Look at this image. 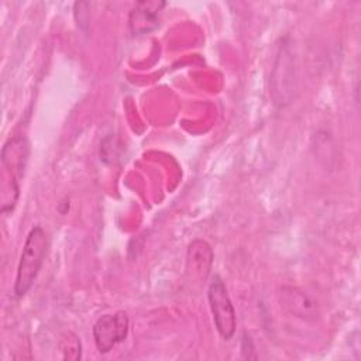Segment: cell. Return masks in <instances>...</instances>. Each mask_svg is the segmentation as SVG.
<instances>
[{
	"mask_svg": "<svg viewBox=\"0 0 361 361\" xmlns=\"http://www.w3.org/2000/svg\"><path fill=\"white\" fill-rule=\"evenodd\" d=\"M59 348L63 353L65 360H79L80 358L82 344H80L79 337L72 331H66L61 336Z\"/></svg>",
	"mask_w": 361,
	"mask_h": 361,
	"instance_id": "cell-8",
	"label": "cell"
},
{
	"mask_svg": "<svg viewBox=\"0 0 361 361\" xmlns=\"http://www.w3.org/2000/svg\"><path fill=\"white\" fill-rule=\"evenodd\" d=\"M164 7L165 1H138L128 16L130 31L134 35H144L154 31L159 25V13Z\"/></svg>",
	"mask_w": 361,
	"mask_h": 361,
	"instance_id": "cell-5",
	"label": "cell"
},
{
	"mask_svg": "<svg viewBox=\"0 0 361 361\" xmlns=\"http://www.w3.org/2000/svg\"><path fill=\"white\" fill-rule=\"evenodd\" d=\"M207 299L213 314V322L219 334L224 340H230L234 336L237 326L235 310L227 293L226 285L219 275H214L209 285Z\"/></svg>",
	"mask_w": 361,
	"mask_h": 361,
	"instance_id": "cell-3",
	"label": "cell"
},
{
	"mask_svg": "<svg viewBox=\"0 0 361 361\" xmlns=\"http://www.w3.org/2000/svg\"><path fill=\"white\" fill-rule=\"evenodd\" d=\"M48 250V237L41 226H35L27 234L14 282V293L17 298L24 296L32 286L38 272L44 264Z\"/></svg>",
	"mask_w": 361,
	"mask_h": 361,
	"instance_id": "cell-2",
	"label": "cell"
},
{
	"mask_svg": "<svg viewBox=\"0 0 361 361\" xmlns=\"http://www.w3.org/2000/svg\"><path fill=\"white\" fill-rule=\"evenodd\" d=\"M128 316L123 310L99 317L93 326V338L99 353L106 354L124 341L128 334Z\"/></svg>",
	"mask_w": 361,
	"mask_h": 361,
	"instance_id": "cell-4",
	"label": "cell"
},
{
	"mask_svg": "<svg viewBox=\"0 0 361 361\" xmlns=\"http://www.w3.org/2000/svg\"><path fill=\"white\" fill-rule=\"evenodd\" d=\"M213 264V251L203 240H195L188 248V271L193 278L204 281Z\"/></svg>",
	"mask_w": 361,
	"mask_h": 361,
	"instance_id": "cell-6",
	"label": "cell"
},
{
	"mask_svg": "<svg viewBox=\"0 0 361 361\" xmlns=\"http://www.w3.org/2000/svg\"><path fill=\"white\" fill-rule=\"evenodd\" d=\"M28 158V144L24 137L10 138L1 149L3 168V193L1 212H13L20 196V178L24 175V168Z\"/></svg>",
	"mask_w": 361,
	"mask_h": 361,
	"instance_id": "cell-1",
	"label": "cell"
},
{
	"mask_svg": "<svg viewBox=\"0 0 361 361\" xmlns=\"http://www.w3.org/2000/svg\"><path fill=\"white\" fill-rule=\"evenodd\" d=\"M283 306L290 312L300 317H307L314 313V303L302 292L295 288H283L282 289Z\"/></svg>",
	"mask_w": 361,
	"mask_h": 361,
	"instance_id": "cell-7",
	"label": "cell"
}]
</instances>
